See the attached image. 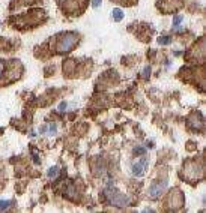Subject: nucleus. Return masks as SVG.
Listing matches in <instances>:
<instances>
[{
    "label": "nucleus",
    "instance_id": "obj_21",
    "mask_svg": "<svg viewBox=\"0 0 206 213\" xmlns=\"http://www.w3.org/2000/svg\"><path fill=\"white\" fill-rule=\"evenodd\" d=\"M50 134H56V125L54 123L50 125Z\"/></svg>",
    "mask_w": 206,
    "mask_h": 213
},
{
    "label": "nucleus",
    "instance_id": "obj_1",
    "mask_svg": "<svg viewBox=\"0 0 206 213\" xmlns=\"http://www.w3.org/2000/svg\"><path fill=\"white\" fill-rule=\"evenodd\" d=\"M78 42H80V36L77 33L66 32L63 35H57V38H56V51L57 53H68L71 50H74Z\"/></svg>",
    "mask_w": 206,
    "mask_h": 213
},
{
    "label": "nucleus",
    "instance_id": "obj_12",
    "mask_svg": "<svg viewBox=\"0 0 206 213\" xmlns=\"http://www.w3.org/2000/svg\"><path fill=\"white\" fill-rule=\"evenodd\" d=\"M156 42L160 44V45H165V44L172 42V38H170V36H160V38L156 39Z\"/></svg>",
    "mask_w": 206,
    "mask_h": 213
},
{
    "label": "nucleus",
    "instance_id": "obj_19",
    "mask_svg": "<svg viewBox=\"0 0 206 213\" xmlns=\"http://www.w3.org/2000/svg\"><path fill=\"white\" fill-rule=\"evenodd\" d=\"M66 105H68V104H66V102L63 101V102H62V104L59 105V111H65V108H66Z\"/></svg>",
    "mask_w": 206,
    "mask_h": 213
},
{
    "label": "nucleus",
    "instance_id": "obj_5",
    "mask_svg": "<svg viewBox=\"0 0 206 213\" xmlns=\"http://www.w3.org/2000/svg\"><path fill=\"white\" fill-rule=\"evenodd\" d=\"M158 9L163 12V14H173L179 11V8H182V2L180 0H161L160 3H156Z\"/></svg>",
    "mask_w": 206,
    "mask_h": 213
},
{
    "label": "nucleus",
    "instance_id": "obj_18",
    "mask_svg": "<svg viewBox=\"0 0 206 213\" xmlns=\"http://www.w3.org/2000/svg\"><path fill=\"white\" fill-rule=\"evenodd\" d=\"M149 71H151V68H149V66H146V68H145V71H143V77H145V78H149Z\"/></svg>",
    "mask_w": 206,
    "mask_h": 213
},
{
    "label": "nucleus",
    "instance_id": "obj_15",
    "mask_svg": "<svg viewBox=\"0 0 206 213\" xmlns=\"http://www.w3.org/2000/svg\"><path fill=\"white\" fill-rule=\"evenodd\" d=\"M57 173H59V167H51V170L48 171V174H47V176H48L50 179H53V177L57 176Z\"/></svg>",
    "mask_w": 206,
    "mask_h": 213
},
{
    "label": "nucleus",
    "instance_id": "obj_8",
    "mask_svg": "<svg viewBox=\"0 0 206 213\" xmlns=\"http://www.w3.org/2000/svg\"><path fill=\"white\" fill-rule=\"evenodd\" d=\"M188 123L191 125L192 129H196V131L202 132V131H203V126H205L203 116H202L200 113H194L192 116H190V120H188Z\"/></svg>",
    "mask_w": 206,
    "mask_h": 213
},
{
    "label": "nucleus",
    "instance_id": "obj_10",
    "mask_svg": "<svg viewBox=\"0 0 206 213\" xmlns=\"http://www.w3.org/2000/svg\"><path fill=\"white\" fill-rule=\"evenodd\" d=\"M8 65H9V63H6V62L0 60V80H3V83H6L5 75H6V68H8Z\"/></svg>",
    "mask_w": 206,
    "mask_h": 213
},
{
    "label": "nucleus",
    "instance_id": "obj_2",
    "mask_svg": "<svg viewBox=\"0 0 206 213\" xmlns=\"http://www.w3.org/2000/svg\"><path fill=\"white\" fill-rule=\"evenodd\" d=\"M57 3L68 17H78L87 8L89 0H57Z\"/></svg>",
    "mask_w": 206,
    "mask_h": 213
},
{
    "label": "nucleus",
    "instance_id": "obj_3",
    "mask_svg": "<svg viewBox=\"0 0 206 213\" xmlns=\"http://www.w3.org/2000/svg\"><path fill=\"white\" fill-rule=\"evenodd\" d=\"M105 198L114 207H126L131 203L129 197L122 194L121 191H117L116 188H107L105 189Z\"/></svg>",
    "mask_w": 206,
    "mask_h": 213
},
{
    "label": "nucleus",
    "instance_id": "obj_20",
    "mask_svg": "<svg viewBox=\"0 0 206 213\" xmlns=\"http://www.w3.org/2000/svg\"><path fill=\"white\" fill-rule=\"evenodd\" d=\"M92 6L93 8H99L101 6V0H92Z\"/></svg>",
    "mask_w": 206,
    "mask_h": 213
},
{
    "label": "nucleus",
    "instance_id": "obj_14",
    "mask_svg": "<svg viewBox=\"0 0 206 213\" xmlns=\"http://www.w3.org/2000/svg\"><path fill=\"white\" fill-rule=\"evenodd\" d=\"M113 2H117V3H122L125 6H131V5H136L137 0H113Z\"/></svg>",
    "mask_w": 206,
    "mask_h": 213
},
{
    "label": "nucleus",
    "instance_id": "obj_16",
    "mask_svg": "<svg viewBox=\"0 0 206 213\" xmlns=\"http://www.w3.org/2000/svg\"><path fill=\"white\" fill-rule=\"evenodd\" d=\"M133 152H134V155H141V156H143V155L146 153V149H145V147H136Z\"/></svg>",
    "mask_w": 206,
    "mask_h": 213
},
{
    "label": "nucleus",
    "instance_id": "obj_17",
    "mask_svg": "<svg viewBox=\"0 0 206 213\" xmlns=\"http://www.w3.org/2000/svg\"><path fill=\"white\" fill-rule=\"evenodd\" d=\"M179 23H182V15H175L173 24H175V26H179Z\"/></svg>",
    "mask_w": 206,
    "mask_h": 213
},
{
    "label": "nucleus",
    "instance_id": "obj_7",
    "mask_svg": "<svg viewBox=\"0 0 206 213\" xmlns=\"http://www.w3.org/2000/svg\"><path fill=\"white\" fill-rule=\"evenodd\" d=\"M168 186V180L165 179L163 182H155L153 185L151 186V189H149V195H151L152 198H156V197H160L163 192L165 191V188Z\"/></svg>",
    "mask_w": 206,
    "mask_h": 213
},
{
    "label": "nucleus",
    "instance_id": "obj_9",
    "mask_svg": "<svg viewBox=\"0 0 206 213\" xmlns=\"http://www.w3.org/2000/svg\"><path fill=\"white\" fill-rule=\"evenodd\" d=\"M192 51H194V59L197 60V62H203V57H205V39H200L197 45L192 48Z\"/></svg>",
    "mask_w": 206,
    "mask_h": 213
},
{
    "label": "nucleus",
    "instance_id": "obj_11",
    "mask_svg": "<svg viewBox=\"0 0 206 213\" xmlns=\"http://www.w3.org/2000/svg\"><path fill=\"white\" fill-rule=\"evenodd\" d=\"M113 18H114V21H121V20H124V12H122V9L116 8V9L113 11Z\"/></svg>",
    "mask_w": 206,
    "mask_h": 213
},
{
    "label": "nucleus",
    "instance_id": "obj_6",
    "mask_svg": "<svg viewBox=\"0 0 206 213\" xmlns=\"http://www.w3.org/2000/svg\"><path fill=\"white\" fill-rule=\"evenodd\" d=\"M148 158L143 155V158L137 161L136 164H133V168H131V173L136 176V177H141L143 174H145V171H146V167H148Z\"/></svg>",
    "mask_w": 206,
    "mask_h": 213
},
{
    "label": "nucleus",
    "instance_id": "obj_4",
    "mask_svg": "<svg viewBox=\"0 0 206 213\" xmlns=\"http://www.w3.org/2000/svg\"><path fill=\"white\" fill-rule=\"evenodd\" d=\"M203 173H205V168H203V164H202V162L190 161V162L185 164L184 176H185V179H188V182L200 180V179L203 177Z\"/></svg>",
    "mask_w": 206,
    "mask_h": 213
},
{
    "label": "nucleus",
    "instance_id": "obj_13",
    "mask_svg": "<svg viewBox=\"0 0 206 213\" xmlns=\"http://www.w3.org/2000/svg\"><path fill=\"white\" fill-rule=\"evenodd\" d=\"M11 201H8V200H2L0 201V210H6L8 207H11Z\"/></svg>",
    "mask_w": 206,
    "mask_h": 213
}]
</instances>
